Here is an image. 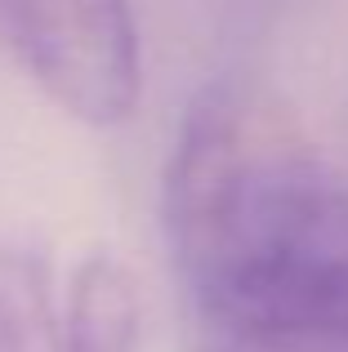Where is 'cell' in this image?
<instances>
[{
	"label": "cell",
	"mask_w": 348,
	"mask_h": 352,
	"mask_svg": "<svg viewBox=\"0 0 348 352\" xmlns=\"http://www.w3.org/2000/svg\"><path fill=\"white\" fill-rule=\"evenodd\" d=\"M166 232L201 352H348V179L263 98L188 107Z\"/></svg>",
	"instance_id": "1"
},
{
	"label": "cell",
	"mask_w": 348,
	"mask_h": 352,
	"mask_svg": "<svg viewBox=\"0 0 348 352\" xmlns=\"http://www.w3.org/2000/svg\"><path fill=\"white\" fill-rule=\"evenodd\" d=\"M139 290L116 258L89 254L63 290L67 352H134L139 348Z\"/></svg>",
	"instance_id": "3"
},
{
	"label": "cell",
	"mask_w": 348,
	"mask_h": 352,
	"mask_svg": "<svg viewBox=\"0 0 348 352\" xmlns=\"http://www.w3.org/2000/svg\"><path fill=\"white\" fill-rule=\"evenodd\" d=\"M0 36L27 76L85 125H116L139 103L130 0H0Z\"/></svg>",
	"instance_id": "2"
},
{
	"label": "cell",
	"mask_w": 348,
	"mask_h": 352,
	"mask_svg": "<svg viewBox=\"0 0 348 352\" xmlns=\"http://www.w3.org/2000/svg\"><path fill=\"white\" fill-rule=\"evenodd\" d=\"M0 352H67L63 299L41 250L0 232Z\"/></svg>",
	"instance_id": "4"
}]
</instances>
